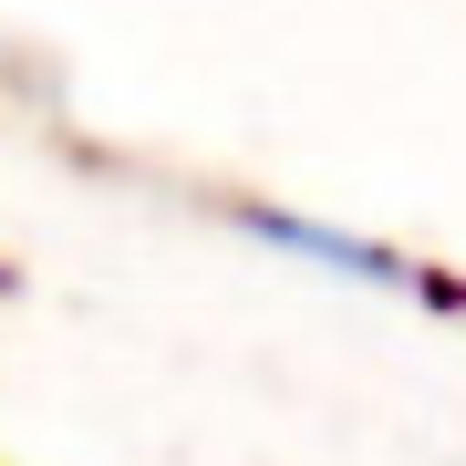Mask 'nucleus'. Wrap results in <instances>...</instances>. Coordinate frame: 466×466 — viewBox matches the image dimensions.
<instances>
[{
    "instance_id": "f257e3e1",
    "label": "nucleus",
    "mask_w": 466,
    "mask_h": 466,
    "mask_svg": "<svg viewBox=\"0 0 466 466\" xmlns=\"http://www.w3.org/2000/svg\"><path fill=\"white\" fill-rule=\"evenodd\" d=\"M228 228H249L259 249H280V259L332 269V280H363V290H425V269H404L394 249H383V238H363V228H332V218H311V208L238 198V208H228Z\"/></svg>"
}]
</instances>
